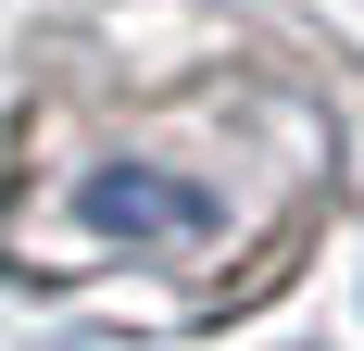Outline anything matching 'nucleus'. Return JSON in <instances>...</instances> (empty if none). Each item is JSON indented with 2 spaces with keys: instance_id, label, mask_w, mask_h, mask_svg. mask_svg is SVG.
<instances>
[{
  "instance_id": "obj_1",
  "label": "nucleus",
  "mask_w": 364,
  "mask_h": 351,
  "mask_svg": "<svg viewBox=\"0 0 364 351\" xmlns=\"http://www.w3.org/2000/svg\"><path fill=\"white\" fill-rule=\"evenodd\" d=\"M339 213V101L239 0H88L13 88L0 276L126 326H214Z\"/></svg>"
}]
</instances>
